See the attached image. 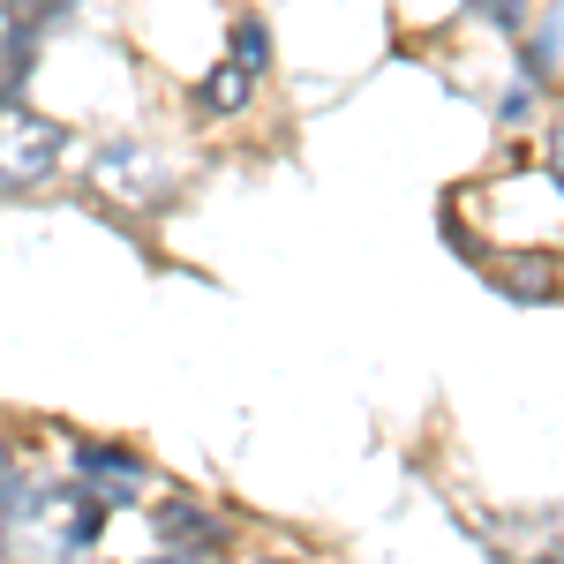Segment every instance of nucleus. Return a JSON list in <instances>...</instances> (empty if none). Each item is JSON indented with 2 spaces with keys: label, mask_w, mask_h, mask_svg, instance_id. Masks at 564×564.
<instances>
[{
  "label": "nucleus",
  "mask_w": 564,
  "mask_h": 564,
  "mask_svg": "<svg viewBox=\"0 0 564 564\" xmlns=\"http://www.w3.org/2000/svg\"><path fill=\"white\" fill-rule=\"evenodd\" d=\"M61 151H68V129L61 121H45L31 106H0V188H39V181H53Z\"/></svg>",
  "instance_id": "obj_1"
},
{
  "label": "nucleus",
  "mask_w": 564,
  "mask_h": 564,
  "mask_svg": "<svg viewBox=\"0 0 564 564\" xmlns=\"http://www.w3.org/2000/svg\"><path fill=\"white\" fill-rule=\"evenodd\" d=\"M76 489L90 505H135V497H151V467L129 444H76Z\"/></svg>",
  "instance_id": "obj_2"
},
{
  "label": "nucleus",
  "mask_w": 564,
  "mask_h": 564,
  "mask_svg": "<svg viewBox=\"0 0 564 564\" xmlns=\"http://www.w3.org/2000/svg\"><path fill=\"white\" fill-rule=\"evenodd\" d=\"M166 550H181V557H204V550H218L226 542V527L204 512V505H188V497H174V505H159V527H151Z\"/></svg>",
  "instance_id": "obj_3"
},
{
  "label": "nucleus",
  "mask_w": 564,
  "mask_h": 564,
  "mask_svg": "<svg viewBox=\"0 0 564 564\" xmlns=\"http://www.w3.org/2000/svg\"><path fill=\"white\" fill-rule=\"evenodd\" d=\"M249 90H257V76H249V68L218 61L212 76L196 84V113H204V121H226V113H241V106H249Z\"/></svg>",
  "instance_id": "obj_4"
},
{
  "label": "nucleus",
  "mask_w": 564,
  "mask_h": 564,
  "mask_svg": "<svg viewBox=\"0 0 564 564\" xmlns=\"http://www.w3.org/2000/svg\"><path fill=\"white\" fill-rule=\"evenodd\" d=\"M151 159L135 151V143H106L98 151V166H90V181H106V188H129V196H151L159 188V174H143Z\"/></svg>",
  "instance_id": "obj_5"
},
{
  "label": "nucleus",
  "mask_w": 564,
  "mask_h": 564,
  "mask_svg": "<svg viewBox=\"0 0 564 564\" xmlns=\"http://www.w3.org/2000/svg\"><path fill=\"white\" fill-rule=\"evenodd\" d=\"M226 61H234V68H249V76L271 68V39H263L257 15H241V23H234V53H226Z\"/></svg>",
  "instance_id": "obj_6"
},
{
  "label": "nucleus",
  "mask_w": 564,
  "mask_h": 564,
  "mask_svg": "<svg viewBox=\"0 0 564 564\" xmlns=\"http://www.w3.org/2000/svg\"><path fill=\"white\" fill-rule=\"evenodd\" d=\"M505 279H512V286H505V294H527V302H534V294H550V263H542V257L512 263V271H505Z\"/></svg>",
  "instance_id": "obj_7"
},
{
  "label": "nucleus",
  "mask_w": 564,
  "mask_h": 564,
  "mask_svg": "<svg viewBox=\"0 0 564 564\" xmlns=\"http://www.w3.org/2000/svg\"><path fill=\"white\" fill-rule=\"evenodd\" d=\"M481 15H489V23H505V31H520L527 23V0H475Z\"/></svg>",
  "instance_id": "obj_8"
},
{
  "label": "nucleus",
  "mask_w": 564,
  "mask_h": 564,
  "mask_svg": "<svg viewBox=\"0 0 564 564\" xmlns=\"http://www.w3.org/2000/svg\"><path fill=\"white\" fill-rule=\"evenodd\" d=\"M151 564H204V557H181V550H166V557H151Z\"/></svg>",
  "instance_id": "obj_9"
},
{
  "label": "nucleus",
  "mask_w": 564,
  "mask_h": 564,
  "mask_svg": "<svg viewBox=\"0 0 564 564\" xmlns=\"http://www.w3.org/2000/svg\"><path fill=\"white\" fill-rule=\"evenodd\" d=\"M557 159H564V121H557Z\"/></svg>",
  "instance_id": "obj_10"
}]
</instances>
